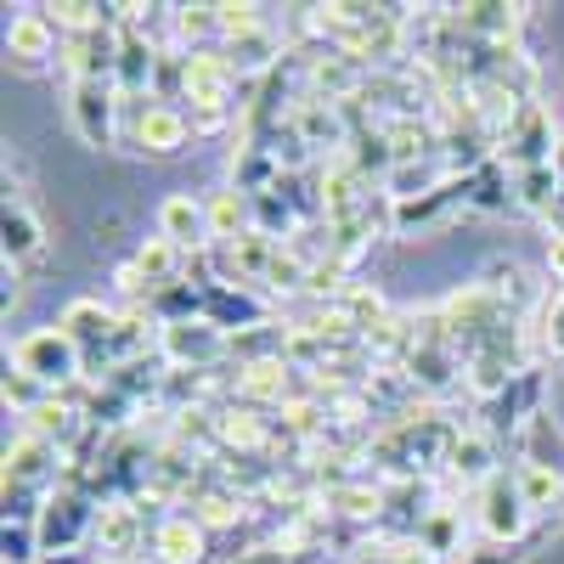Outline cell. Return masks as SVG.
<instances>
[{
  "instance_id": "cell-1",
  "label": "cell",
  "mask_w": 564,
  "mask_h": 564,
  "mask_svg": "<svg viewBox=\"0 0 564 564\" xmlns=\"http://www.w3.org/2000/svg\"><path fill=\"white\" fill-rule=\"evenodd\" d=\"M119 148L141 159H175L193 148V113L159 97H119Z\"/></svg>"
},
{
  "instance_id": "cell-2",
  "label": "cell",
  "mask_w": 564,
  "mask_h": 564,
  "mask_svg": "<svg viewBox=\"0 0 564 564\" xmlns=\"http://www.w3.org/2000/svg\"><path fill=\"white\" fill-rule=\"evenodd\" d=\"M435 311H441L446 345L457 350V361H468V356H475V350H480V345L497 334V327L513 316V311H508V300H502L497 289H486L480 276H475V282H463L457 294H446Z\"/></svg>"
},
{
  "instance_id": "cell-3",
  "label": "cell",
  "mask_w": 564,
  "mask_h": 564,
  "mask_svg": "<svg viewBox=\"0 0 564 564\" xmlns=\"http://www.w3.org/2000/svg\"><path fill=\"white\" fill-rule=\"evenodd\" d=\"M12 367L29 372V379H40L52 395L57 390H74L85 379V356H79V345L63 334L57 322L52 327H29L23 339H12Z\"/></svg>"
},
{
  "instance_id": "cell-4",
  "label": "cell",
  "mask_w": 564,
  "mask_h": 564,
  "mask_svg": "<svg viewBox=\"0 0 564 564\" xmlns=\"http://www.w3.org/2000/svg\"><path fill=\"white\" fill-rule=\"evenodd\" d=\"M475 525H480V542H502V547H525L536 513L525 508L520 486H513V475L502 468V475H491L480 491H475Z\"/></svg>"
},
{
  "instance_id": "cell-5",
  "label": "cell",
  "mask_w": 564,
  "mask_h": 564,
  "mask_svg": "<svg viewBox=\"0 0 564 564\" xmlns=\"http://www.w3.org/2000/svg\"><path fill=\"white\" fill-rule=\"evenodd\" d=\"M148 536H153V520L141 502H102L97 513V531H90V553L102 564H148Z\"/></svg>"
},
{
  "instance_id": "cell-6",
  "label": "cell",
  "mask_w": 564,
  "mask_h": 564,
  "mask_svg": "<svg viewBox=\"0 0 564 564\" xmlns=\"http://www.w3.org/2000/svg\"><path fill=\"white\" fill-rule=\"evenodd\" d=\"M553 148H558V124L547 113V102H525L502 130H497V159L520 175V170H536V164H553Z\"/></svg>"
},
{
  "instance_id": "cell-7",
  "label": "cell",
  "mask_w": 564,
  "mask_h": 564,
  "mask_svg": "<svg viewBox=\"0 0 564 564\" xmlns=\"http://www.w3.org/2000/svg\"><path fill=\"white\" fill-rule=\"evenodd\" d=\"M68 124L85 148H119V85L113 79H74L68 85Z\"/></svg>"
},
{
  "instance_id": "cell-8",
  "label": "cell",
  "mask_w": 564,
  "mask_h": 564,
  "mask_svg": "<svg viewBox=\"0 0 564 564\" xmlns=\"http://www.w3.org/2000/svg\"><path fill=\"white\" fill-rule=\"evenodd\" d=\"M159 356L164 367H181V372H215L231 361V339L220 334L215 322L193 316V322H170L159 334Z\"/></svg>"
},
{
  "instance_id": "cell-9",
  "label": "cell",
  "mask_w": 564,
  "mask_h": 564,
  "mask_svg": "<svg viewBox=\"0 0 564 564\" xmlns=\"http://www.w3.org/2000/svg\"><path fill=\"white\" fill-rule=\"evenodd\" d=\"M525 12L531 7H508V0H463V7H446L457 34L480 40V45H502V52H520Z\"/></svg>"
},
{
  "instance_id": "cell-10",
  "label": "cell",
  "mask_w": 564,
  "mask_h": 564,
  "mask_svg": "<svg viewBox=\"0 0 564 564\" xmlns=\"http://www.w3.org/2000/svg\"><path fill=\"white\" fill-rule=\"evenodd\" d=\"M7 57H12V68H23V74L57 68V57H63V29L52 23V12H45V7H23V12L12 18V29H7Z\"/></svg>"
},
{
  "instance_id": "cell-11",
  "label": "cell",
  "mask_w": 564,
  "mask_h": 564,
  "mask_svg": "<svg viewBox=\"0 0 564 564\" xmlns=\"http://www.w3.org/2000/svg\"><path fill=\"white\" fill-rule=\"evenodd\" d=\"M215 536L193 520L186 508L153 513V536H148V564H209Z\"/></svg>"
},
{
  "instance_id": "cell-12",
  "label": "cell",
  "mask_w": 564,
  "mask_h": 564,
  "mask_svg": "<svg viewBox=\"0 0 564 564\" xmlns=\"http://www.w3.org/2000/svg\"><path fill=\"white\" fill-rule=\"evenodd\" d=\"M531 412H542V367H525L502 395L480 401V406H475V430H486L491 441H502V435L513 441V430H520Z\"/></svg>"
},
{
  "instance_id": "cell-13",
  "label": "cell",
  "mask_w": 564,
  "mask_h": 564,
  "mask_svg": "<svg viewBox=\"0 0 564 564\" xmlns=\"http://www.w3.org/2000/svg\"><path fill=\"white\" fill-rule=\"evenodd\" d=\"M204 322H215L226 339L249 334V327L271 322V300L260 289H243V282H215V289H204Z\"/></svg>"
},
{
  "instance_id": "cell-14",
  "label": "cell",
  "mask_w": 564,
  "mask_h": 564,
  "mask_svg": "<svg viewBox=\"0 0 564 564\" xmlns=\"http://www.w3.org/2000/svg\"><path fill=\"white\" fill-rule=\"evenodd\" d=\"M113 68H119V29H113V23L63 40L57 74H63L68 85H74V79H113Z\"/></svg>"
},
{
  "instance_id": "cell-15",
  "label": "cell",
  "mask_w": 564,
  "mask_h": 564,
  "mask_svg": "<svg viewBox=\"0 0 564 564\" xmlns=\"http://www.w3.org/2000/svg\"><path fill=\"white\" fill-rule=\"evenodd\" d=\"M159 238H170L181 254L215 249V231H209V209H204V198H193V193H170V198L159 204Z\"/></svg>"
},
{
  "instance_id": "cell-16",
  "label": "cell",
  "mask_w": 564,
  "mask_h": 564,
  "mask_svg": "<svg viewBox=\"0 0 564 564\" xmlns=\"http://www.w3.org/2000/svg\"><path fill=\"white\" fill-rule=\"evenodd\" d=\"M452 204H463V209H468V175L441 181L435 193H423V198H401V204H390V238H412V231L435 226Z\"/></svg>"
},
{
  "instance_id": "cell-17",
  "label": "cell",
  "mask_w": 564,
  "mask_h": 564,
  "mask_svg": "<svg viewBox=\"0 0 564 564\" xmlns=\"http://www.w3.org/2000/svg\"><path fill=\"white\" fill-rule=\"evenodd\" d=\"M508 475H513V486H520L525 508L536 513V525H542V520H564V468H536V463H513Z\"/></svg>"
},
{
  "instance_id": "cell-18",
  "label": "cell",
  "mask_w": 564,
  "mask_h": 564,
  "mask_svg": "<svg viewBox=\"0 0 564 564\" xmlns=\"http://www.w3.org/2000/svg\"><path fill=\"white\" fill-rule=\"evenodd\" d=\"M513 457L536 463V468H564V430L553 423V412H531L520 430H513Z\"/></svg>"
},
{
  "instance_id": "cell-19",
  "label": "cell",
  "mask_w": 564,
  "mask_h": 564,
  "mask_svg": "<svg viewBox=\"0 0 564 564\" xmlns=\"http://www.w3.org/2000/svg\"><path fill=\"white\" fill-rule=\"evenodd\" d=\"M204 209H209V231L215 243H238L254 231V198H243L238 186H220V193H204Z\"/></svg>"
},
{
  "instance_id": "cell-20",
  "label": "cell",
  "mask_w": 564,
  "mask_h": 564,
  "mask_svg": "<svg viewBox=\"0 0 564 564\" xmlns=\"http://www.w3.org/2000/svg\"><path fill=\"white\" fill-rule=\"evenodd\" d=\"M40 243H45V226H40V215L7 193V220H0V249H7V265L34 260V254H40Z\"/></svg>"
},
{
  "instance_id": "cell-21",
  "label": "cell",
  "mask_w": 564,
  "mask_h": 564,
  "mask_svg": "<svg viewBox=\"0 0 564 564\" xmlns=\"http://www.w3.org/2000/svg\"><path fill=\"white\" fill-rule=\"evenodd\" d=\"M412 542H423L430 553H441L446 564L463 553V508L452 502V497H435V508L423 513V525H417V536Z\"/></svg>"
},
{
  "instance_id": "cell-22",
  "label": "cell",
  "mask_w": 564,
  "mask_h": 564,
  "mask_svg": "<svg viewBox=\"0 0 564 564\" xmlns=\"http://www.w3.org/2000/svg\"><path fill=\"white\" fill-rule=\"evenodd\" d=\"M558 204H564V186H558L553 164H536V170H520V175H513V209H525V215L547 220Z\"/></svg>"
},
{
  "instance_id": "cell-23",
  "label": "cell",
  "mask_w": 564,
  "mask_h": 564,
  "mask_svg": "<svg viewBox=\"0 0 564 564\" xmlns=\"http://www.w3.org/2000/svg\"><path fill=\"white\" fill-rule=\"evenodd\" d=\"M468 209H480V215L513 209V170L502 159H486L475 175H468Z\"/></svg>"
},
{
  "instance_id": "cell-24",
  "label": "cell",
  "mask_w": 564,
  "mask_h": 564,
  "mask_svg": "<svg viewBox=\"0 0 564 564\" xmlns=\"http://www.w3.org/2000/svg\"><path fill=\"white\" fill-rule=\"evenodd\" d=\"M531 327H536V345H542V356L564 361V282H553V289L542 294V305H536Z\"/></svg>"
},
{
  "instance_id": "cell-25",
  "label": "cell",
  "mask_w": 564,
  "mask_h": 564,
  "mask_svg": "<svg viewBox=\"0 0 564 564\" xmlns=\"http://www.w3.org/2000/svg\"><path fill=\"white\" fill-rule=\"evenodd\" d=\"M339 305H345V316H350V327L367 339L372 327H384L390 322V305H384V294L379 289H367V282H350V289L339 294Z\"/></svg>"
},
{
  "instance_id": "cell-26",
  "label": "cell",
  "mask_w": 564,
  "mask_h": 564,
  "mask_svg": "<svg viewBox=\"0 0 564 564\" xmlns=\"http://www.w3.org/2000/svg\"><path fill=\"white\" fill-rule=\"evenodd\" d=\"M271 18L260 12V7H249V0H220V45H231V40H243V34H254V29H265Z\"/></svg>"
},
{
  "instance_id": "cell-27",
  "label": "cell",
  "mask_w": 564,
  "mask_h": 564,
  "mask_svg": "<svg viewBox=\"0 0 564 564\" xmlns=\"http://www.w3.org/2000/svg\"><path fill=\"white\" fill-rule=\"evenodd\" d=\"M0 558H7V564H45L40 525H7V531H0Z\"/></svg>"
},
{
  "instance_id": "cell-28",
  "label": "cell",
  "mask_w": 564,
  "mask_h": 564,
  "mask_svg": "<svg viewBox=\"0 0 564 564\" xmlns=\"http://www.w3.org/2000/svg\"><path fill=\"white\" fill-rule=\"evenodd\" d=\"M0 395H7V406L18 412V417H29L45 395H52V390H45L40 379H29V372H18V367H7V384H0Z\"/></svg>"
},
{
  "instance_id": "cell-29",
  "label": "cell",
  "mask_w": 564,
  "mask_h": 564,
  "mask_svg": "<svg viewBox=\"0 0 564 564\" xmlns=\"http://www.w3.org/2000/svg\"><path fill=\"white\" fill-rule=\"evenodd\" d=\"M452 564H525V547H502V542H475L463 547Z\"/></svg>"
},
{
  "instance_id": "cell-30",
  "label": "cell",
  "mask_w": 564,
  "mask_h": 564,
  "mask_svg": "<svg viewBox=\"0 0 564 564\" xmlns=\"http://www.w3.org/2000/svg\"><path fill=\"white\" fill-rule=\"evenodd\" d=\"M384 564H446L441 553H430L423 542H412V536H384Z\"/></svg>"
}]
</instances>
